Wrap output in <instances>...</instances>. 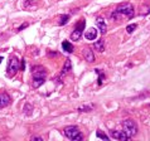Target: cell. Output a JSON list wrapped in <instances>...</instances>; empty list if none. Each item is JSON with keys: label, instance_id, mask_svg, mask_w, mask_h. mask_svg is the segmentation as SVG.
I'll list each match as a JSON object with an SVG mask.
<instances>
[{"label": "cell", "instance_id": "cell-1", "mask_svg": "<svg viewBox=\"0 0 150 141\" xmlns=\"http://www.w3.org/2000/svg\"><path fill=\"white\" fill-rule=\"evenodd\" d=\"M135 14L134 11V6L129 3H124V4H120V5L116 8V10L112 11L111 14V18L114 20H117L120 16H126V18H132Z\"/></svg>", "mask_w": 150, "mask_h": 141}, {"label": "cell", "instance_id": "cell-8", "mask_svg": "<svg viewBox=\"0 0 150 141\" xmlns=\"http://www.w3.org/2000/svg\"><path fill=\"white\" fill-rule=\"evenodd\" d=\"M10 96L8 93H0V109H3V107L8 106L10 103Z\"/></svg>", "mask_w": 150, "mask_h": 141}, {"label": "cell", "instance_id": "cell-20", "mask_svg": "<svg viewBox=\"0 0 150 141\" xmlns=\"http://www.w3.org/2000/svg\"><path fill=\"white\" fill-rule=\"evenodd\" d=\"M92 110V106H81L78 107V111L80 112H88V111Z\"/></svg>", "mask_w": 150, "mask_h": 141}, {"label": "cell", "instance_id": "cell-18", "mask_svg": "<svg viewBox=\"0 0 150 141\" xmlns=\"http://www.w3.org/2000/svg\"><path fill=\"white\" fill-rule=\"evenodd\" d=\"M68 19H69V15L68 14L67 15H62L61 16V20L58 22V24H59V25H64V24L68 22Z\"/></svg>", "mask_w": 150, "mask_h": 141}, {"label": "cell", "instance_id": "cell-9", "mask_svg": "<svg viewBox=\"0 0 150 141\" xmlns=\"http://www.w3.org/2000/svg\"><path fill=\"white\" fill-rule=\"evenodd\" d=\"M83 56H85V59H86L87 62H93V61H95L93 52L91 51L90 48H85V49H83Z\"/></svg>", "mask_w": 150, "mask_h": 141}, {"label": "cell", "instance_id": "cell-25", "mask_svg": "<svg viewBox=\"0 0 150 141\" xmlns=\"http://www.w3.org/2000/svg\"><path fill=\"white\" fill-rule=\"evenodd\" d=\"M1 61H3V57H0V63H1Z\"/></svg>", "mask_w": 150, "mask_h": 141}, {"label": "cell", "instance_id": "cell-15", "mask_svg": "<svg viewBox=\"0 0 150 141\" xmlns=\"http://www.w3.org/2000/svg\"><path fill=\"white\" fill-rule=\"evenodd\" d=\"M81 35H82V30H80V29H74V32L71 34V39L72 40H78L81 38Z\"/></svg>", "mask_w": 150, "mask_h": 141}, {"label": "cell", "instance_id": "cell-21", "mask_svg": "<svg viewBox=\"0 0 150 141\" xmlns=\"http://www.w3.org/2000/svg\"><path fill=\"white\" fill-rule=\"evenodd\" d=\"M96 136H97L98 139H102V140H105V141L109 140V136L105 135V134H103V132H101V131H97V134H96Z\"/></svg>", "mask_w": 150, "mask_h": 141}, {"label": "cell", "instance_id": "cell-23", "mask_svg": "<svg viewBox=\"0 0 150 141\" xmlns=\"http://www.w3.org/2000/svg\"><path fill=\"white\" fill-rule=\"evenodd\" d=\"M20 68H22L23 70L25 69V59H22V67H20Z\"/></svg>", "mask_w": 150, "mask_h": 141}, {"label": "cell", "instance_id": "cell-11", "mask_svg": "<svg viewBox=\"0 0 150 141\" xmlns=\"http://www.w3.org/2000/svg\"><path fill=\"white\" fill-rule=\"evenodd\" d=\"M44 81H45V77H34V80H33V87L38 88V87H40L44 83Z\"/></svg>", "mask_w": 150, "mask_h": 141}, {"label": "cell", "instance_id": "cell-10", "mask_svg": "<svg viewBox=\"0 0 150 141\" xmlns=\"http://www.w3.org/2000/svg\"><path fill=\"white\" fill-rule=\"evenodd\" d=\"M85 37L87 40H93V39H96V37H97V30H96L95 28H90L86 32Z\"/></svg>", "mask_w": 150, "mask_h": 141}, {"label": "cell", "instance_id": "cell-16", "mask_svg": "<svg viewBox=\"0 0 150 141\" xmlns=\"http://www.w3.org/2000/svg\"><path fill=\"white\" fill-rule=\"evenodd\" d=\"M24 8H25L27 10H33V9H35L37 8V5L32 1V0H28V1L24 3Z\"/></svg>", "mask_w": 150, "mask_h": 141}, {"label": "cell", "instance_id": "cell-12", "mask_svg": "<svg viewBox=\"0 0 150 141\" xmlns=\"http://www.w3.org/2000/svg\"><path fill=\"white\" fill-rule=\"evenodd\" d=\"M95 49L100 53H102L103 51H105V42H103V39H100L95 43Z\"/></svg>", "mask_w": 150, "mask_h": 141}, {"label": "cell", "instance_id": "cell-2", "mask_svg": "<svg viewBox=\"0 0 150 141\" xmlns=\"http://www.w3.org/2000/svg\"><path fill=\"white\" fill-rule=\"evenodd\" d=\"M64 135L66 137H68L72 141H81L83 139L82 134L78 131V128L76 126H67L64 128Z\"/></svg>", "mask_w": 150, "mask_h": 141}, {"label": "cell", "instance_id": "cell-7", "mask_svg": "<svg viewBox=\"0 0 150 141\" xmlns=\"http://www.w3.org/2000/svg\"><path fill=\"white\" fill-rule=\"evenodd\" d=\"M32 73L34 77H45V69L42 67V66H37V67H33Z\"/></svg>", "mask_w": 150, "mask_h": 141}, {"label": "cell", "instance_id": "cell-14", "mask_svg": "<svg viewBox=\"0 0 150 141\" xmlns=\"http://www.w3.org/2000/svg\"><path fill=\"white\" fill-rule=\"evenodd\" d=\"M71 69H72V64H71V59H66V63H64V66H63V69H62V74L68 73Z\"/></svg>", "mask_w": 150, "mask_h": 141}, {"label": "cell", "instance_id": "cell-6", "mask_svg": "<svg viewBox=\"0 0 150 141\" xmlns=\"http://www.w3.org/2000/svg\"><path fill=\"white\" fill-rule=\"evenodd\" d=\"M96 25H97V28H98V30L102 33V34H105V33L107 32V25H106V20L103 19V18H97L96 19Z\"/></svg>", "mask_w": 150, "mask_h": 141}, {"label": "cell", "instance_id": "cell-24", "mask_svg": "<svg viewBox=\"0 0 150 141\" xmlns=\"http://www.w3.org/2000/svg\"><path fill=\"white\" fill-rule=\"evenodd\" d=\"M32 140H43V139L39 137V136H34V137H32Z\"/></svg>", "mask_w": 150, "mask_h": 141}, {"label": "cell", "instance_id": "cell-5", "mask_svg": "<svg viewBox=\"0 0 150 141\" xmlns=\"http://www.w3.org/2000/svg\"><path fill=\"white\" fill-rule=\"evenodd\" d=\"M110 135H111L112 139H116V140H120V141H127V140L131 139L130 136L126 135V132H125L124 130H122V131L112 130V131H110Z\"/></svg>", "mask_w": 150, "mask_h": 141}, {"label": "cell", "instance_id": "cell-17", "mask_svg": "<svg viewBox=\"0 0 150 141\" xmlns=\"http://www.w3.org/2000/svg\"><path fill=\"white\" fill-rule=\"evenodd\" d=\"M95 70H96V73H98V85L101 86L103 82V78H105V74L101 72V69H95Z\"/></svg>", "mask_w": 150, "mask_h": 141}, {"label": "cell", "instance_id": "cell-13", "mask_svg": "<svg viewBox=\"0 0 150 141\" xmlns=\"http://www.w3.org/2000/svg\"><path fill=\"white\" fill-rule=\"evenodd\" d=\"M62 48H63V51L67 52V53H72L73 52V45L71 44L68 40H64V42L62 43Z\"/></svg>", "mask_w": 150, "mask_h": 141}, {"label": "cell", "instance_id": "cell-4", "mask_svg": "<svg viewBox=\"0 0 150 141\" xmlns=\"http://www.w3.org/2000/svg\"><path fill=\"white\" fill-rule=\"evenodd\" d=\"M19 70V61L16 57L10 58L9 61V66H8V74L9 76H14V74Z\"/></svg>", "mask_w": 150, "mask_h": 141}, {"label": "cell", "instance_id": "cell-22", "mask_svg": "<svg viewBox=\"0 0 150 141\" xmlns=\"http://www.w3.org/2000/svg\"><path fill=\"white\" fill-rule=\"evenodd\" d=\"M27 27H28V23H23V24H22V25H20V27L18 28V32H20V30H23V29H24V28H27Z\"/></svg>", "mask_w": 150, "mask_h": 141}, {"label": "cell", "instance_id": "cell-3", "mask_svg": "<svg viewBox=\"0 0 150 141\" xmlns=\"http://www.w3.org/2000/svg\"><path fill=\"white\" fill-rule=\"evenodd\" d=\"M122 127H124V131L126 132V135L130 136V137L136 135V132H137V125L134 120H130V118L125 120L122 122Z\"/></svg>", "mask_w": 150, "mask_h": 141}, {"label": "cell", "instance_id": "cell-19", "mask_svg": "<svg viewBox=\"0 0 150 141\" xmlns=\"http://www.w3.org/2000/svg\"><path fill=\"white\" fill-rule=\"evenodd\" d=\"M136 28H137V24H130V25L126 27V32L129 33V34H131L134 30H136Z\"/></svg>", "mask_w": 150, "mask_h": 141}]
</instances>
